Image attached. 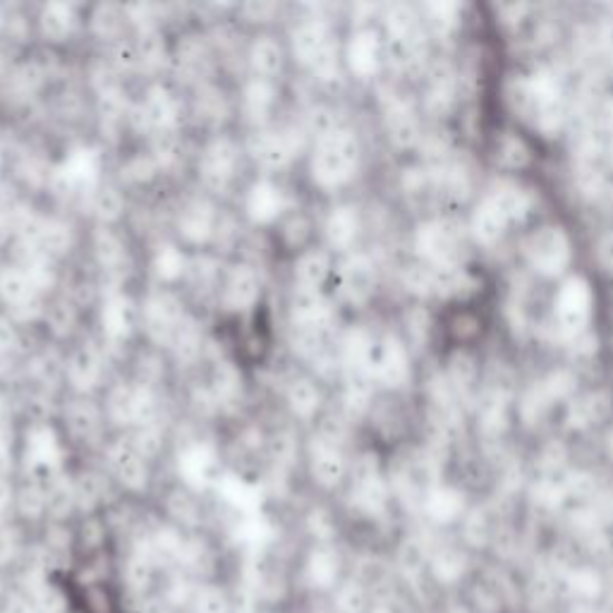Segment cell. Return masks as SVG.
<instances>
[{
	"label": "cell",
	"mask_w": 613,
	"mask_h": 613,
	"mask_svg": "<svg viewBox=\"0 0 613 613\" xmlns=\"http://www.w3.org/2000/svg\"><path fill=\"white\" fill-rule=\"evenodd\" d=\"M364 168V142L357 127L343 123L326 137L312 142L305 163H302L300 182L302 192L309 199L319 197L321 202L345 197V192L355 185Z\"/></svg>",
	"instance_id": "1"
},
{
	"label": "cell",
	"mask_w": 613,
	"mask_h": 613,
	"mask_svg": "<svg viewBox=\"0 0 613 613\" xmlns=\"http://www.w3.org/2000/svg\"><path fill=\"white\" fill-rule=\"evenodd\" d=\"M252 175L245 142L238 130L197 137L190 168V185L223 204H233Z\"/></svg>",
	"instance_id": "2"
},
{
	"label": "cell",
	"mask_w": 613,
	"mask_h": 613,
	"mask_svg": "<svg viewBox=\"0 0 613 613\" xmlns=\"http://www.w3.org/2000/svg\"><path fill=\"white\" fill-rule=\"evenodd\" d=\"M80 262L101 288H142V245L130 226L84 223Z\"/></svg>",
	"instance_id": "3"
},
{
	"label": "cell",
	"mask_w": 613,
	"mask_h": 613,
	"mask_svg": "<svg viewBox=\"0 0 613 613\" xmlns=\"http://www.w3.org/2000/svg\"><path fill=\"white\" fill-rule=\"evenodd\" d=\"M271 271L245 257L226 259L218 285L214 324L240 326L269 314Z\"/></svg>",
	"instance_id": "4"
},
{
	"label": "cell",
	"mask_w": 613,
	"mask_h": 613,
	"mask_svg": "<svg viewBox=\"0 0 613 613\" xmlns=\"http://www.w3.org/2000/svg\"><path fill=\"white\" fill-rule=\"evenodd\" d=\"M240 135L252 173L271 175V178L297 180L302 163L312 149V137L307 135L293 111L281 123L266 127V130L240 132Z\"/></svg>",
	"instance_id": "5"
},
{
	"label": "cell",
	"mask_w": 613,
	"mask_h": 613,
	"mask_svg": "<svg viewBox=\"0 0 613 613\" xmlns=\"http://www.w3.org/2000/svg\"><path fill=\"white\" fill-rule=\"evenodd\" d=\"M89 331L99 338L120 372L142 336L139 288H101V300L94 309Z\"/></svg>",
	"instance_id": "6"
},
{
	"label": "cell",
	"mask_w": 613,
	"mask_h": 613,
	"mask_svg": "<svg viewBox=\"0 0 613 613\" xmlns=\"http://www.w3.org/2000/svg\"><path fill=\"white\" fill-rule=\"evenodd\" d=\"M127 127L132 144H144L156 132L187 130V94L166 77L137 84Z\"/></svg>",
	"instance_id": "7"
},
{
	"label": "cell",
	"mask_w": 613,
	"mask_h": 613,
	"mask_svg": "<svg viewBox=\"0 0 613 613\" xmlns=\"http://www.w3.org/2000/svg\"><path fill=\"white\" fill-rule=\"evenodd\" d=\"M96 463L103 467L113 482L120 499L149 503L154 501L166 472L156 467L127 434H111L96 455Z\"/></svg>",
	"instance_id": "8"
},
{
	"label": "cell",
	"mask_w": 613,
	"mask_h": 613,
	"mask_svg": "<svg viewBox=\"0 0 613 613\" xmlns=\"http://www.w3.org/2000/svg\"><path fill=\"white\" fill-rule=\"evenodd\" d=\"M223 202L185 185L166 199V233L187 252L211 250Z\"/></svg>",
	"instance_id": "9"
},
{
	"label": "cell",
	"mask_w": 613,
	"mask_h": 613,
	"mask_svg": "<svg viewBox=\"0 0 613 613\" xmlns=\"http://www.w3.org/2000/svg\"><path fill=\"white\" fill-rule=\"evenodd\" d=\"M307 194L302 192L300 182L288 178H271V175L252 173L250 180L242 185L235 197V206L245 218L250 230L269 233L293 206L307 202Z\"/></svg>",
	"instance_id": "10"
},
{
	"label": "cell",
	"mask_w": 613,
	"mask_h": 613,
	"mask_svg": "<svg viewBox=\"0 0 613 613\" xmlns=\"http://www.w3.org/2000/svg\"><path fill=\"white\" fill-rule=\"evenodd\" d=\"M352 453H355V446L336 443L309 429L302 443L300 484L319 496L341 494L350 482Z\"/></svg>",
	"instance_id": "11"
},
{
	"label": "cell",
	"mask_w": 613,
	"mask_h": 613,
	"mask_svg": "<svg viewBox=\"0 0 613 613\" xmlns=\"http://www.w3.org/2000/svg\"><path fill=\"white\" fill-rule=\"evenodd\" d=\"M290 111H293L290 84L259 80V77H242L240 82H235L238 132L266 130L288 118Z\"/></svg>",
	"instance_id": "12"
},
{
	"label": "cell",
	"mask_w": 613,
	"mask_h": 613,
	"mask_svg": "<svg viewBox=\"0 0 613 613\" xmlns=\"http://www.w3.org/2000/svg\"><path fill=\"white\" fill-rule=\"evenodd\" d=\"M84 15H87V3H75V0L32 3L36 46L68 53V56H82Z\"/></svg>",
	"instance_id": "13"
},
{
	"label": "cell",
	"mask_w": 613,
	"mask_h": 613,
	"mask_svg": "<svg viewBox=\"0 0 613 613\" xmlns=\"http://www.w3.org/2000/svg\"><path fill=\"white\" fill-rule=\"evenodd\" d=\"M115 374L118 367L91 331L65 348V396L99 398Z\"/></svg>",
	"instance_id": "14"
},
{
	"label": "cell",
	"mask_w": 613,
	"mask_h": 613,
	"mask_svg": "<svg viewBox=\"0 0 613 613\" xmlns=\"http://www.w3.org/2000/svg\"><path fill=\"white\" fill-rule=\"evenodd\" d=\"M56 420L77 460L96 458L103 443L111 436L99 398L63 396Z\"/></svg>",
	"instance_id": "15"
},
{
	"label": "cell",
	"mask_w": 613,
	"mask_h": 613,
	"mask_svg": "<svg viewBox=\"0 0 613 613\" xmlns=\"http://www.w3.org/2000/svg\"><path fill=\"white\" fill-rule=\"evenodd\" d=\"M345 324L343 309L331 293H312L283 285L278 300V329H300L336 336Z\"/></svg>",
	"instance_id": "16"
},
{
	"label": "cell",
	"mask_w": 613,
	"mask_h": 613,
	"mask_svg": "<svg viewBox=\"0 0 613 613\" xmlns=\"http://www.w3.org/2000/svg\"><path fill=\"white\" fill-rule=\"evenodd\" d=\"M139 300H142V336H139V343L168 352L175 331L192 312L190 302H187L180 288H161V285H142Z\"/></svg>",
	"instance_id": "17"
},
{
	"label": "cell",
	"mask_w": 613,
	"mask_h": 613,
	"mask_svg": "<svg viewBox=\"0 0 613 613\" xmlns=\"http://www.w3.org/2000/svg\"><path fill=\"white\" fill-rule=\"evenodd\" d=\"M108 175L130 194L135 204H154L171 197L175 190L166 185L159 163L144 144H130L111 156Z\"/></svg>",
	"instance_id": "18"
},
{
	"label": "cell",
	"mask_w": 613,
	"mask_h": 613,
	"mask_svg": "<svg viewBox=\"0 0 613 613\" xmlns=\"http://www.w3.org/2000/svg\"><path fill=\"white\" fill-rule=\"evenodd\" d=\"M187 130L194 137L238 130L235 84L218 77V80H209L187 91Z\"/></svg>",
	"instance_id": "19"
},
{
	"label": "cell",
	"mask_w": 613,
	"mask_h": 613,
	"mask_svg": "<svg viewBox=\"0 0 613 613\" xmlns=\"http://www.w3.org/2000/svg\"><path fill=\"white\" fill-rule=\"evenodd\" d=\"M381 269L367 250H355L345 257H338L336 278H333L331 295L338 307L345 312H360L372 305L379 293Z\"/></svg>",
	"instance_id": "20"
},
{
	"label": "cell",
	"mask_w": 613,
	"mask_h": 613,
	"mask_svg": "<svg viewBox=\"0 0 613 613\" xmlns=\"http://www.w3.org/2000/svg\"><path fill=\"white\" fill-rule=\"evenodd\" d=\"M242 72L245 77H259L269 82H293V58H290L285 29L247 34L242 46Z\"/></svg>",
	"instance_id": "21"
},
{
	"label": "cell",
	"mask_w": 613,
	"mask_h": 613,
	"mask_svg": "<svg viewBox=\"0 0 613 613\" xmlns=\"http://www.w3.org/2000/svg\"><path fill=\"white\" fill-rule=\"evenodd\" d=\"M343 68L352 82L381 80L386 65V39L379 24L343 29Z\"/></svg>",
	"instance_id": "22"
},
{
	"label": "cell",
	"mask_w": 613,
	"mask_h": 613,
	"mask_svg": "<svg viewBox=\"0 0 613 613\" xmlns=\"http://www.w3.org/2000/svg\"><path fill=\"white\" fill-rule=\"evenodd\" d=\"M319 216V245L331 250L336 257L362 250L364 238V211L348 197L321 202Z\"/></svg>",
	"instance_id": "23"
},
{
	"label": "cell",
	"mask_w": 613,
	"mask_h": 613,
	"mask_svg": "<svg viewBox=\"0 0 613 613\" xmlns=\"http://www.w3.org/2000/svg\"><path fill=\"white\" fill-rule=\"evenodd\" d=\"M266 235H269L273 257H276L278 266L288 262V259H293L295 254L317 245L319 216L317 209H314L312 199L293 206V209H290Z\"/></svg>",
	"instance_id": "24"
},
{
	"label": "cell",
	"mask_w": 613,
	"mask_h": 613,
	"mask_svg": "<svg viewBox=\"0 0 613 613\" xmlns=\"http://www.w3.org/2000/svg\"><path fill=\"white\" fill-rule=\"evenodd\" d=\"M415 247L424 264L434 269H453L460 266L467 252L465 228L451 218H434L417 230Z\"/></svg>",
	"instance_id": "25"
},
{
	"label": "cell",
	"mask_w": 613,
	"mask_h": 613,
	"mask_svg": "<svg viewBox=\"0 0 613 613\" xmlns=\"http://www.w3.org/2000/svg\"><path fill=\"white\" fill-rule=\"evenodd\" d=\"M187 262H190V252L178 245L166 230L151 235L142 242V285L180 288Z\"/></svg>",
	"instance_id": "26"
},
{
	"label": "cell",
	"mask_w": 613,
	"mask_h": 613,
	"mask_svg": "<svg viewBox=\"0 0 613 613\" xmlns=\"http://www.w3.org/2000/svg\"><path fill=\"white\" fill-rule=\"evenodd\" d=\"M369 376L379 391L393 393L408 386L412 376L410 348L398 331H376Z\"/></svg>",
	"instance_id": "27"
},
{
	"label": "cell",
	"mask_w": 613,
	"mask_h": 613,
	"mask_svg": "<svg viewBox=\"0 0 613 613\" xmlns=\"http://www.w3.org/2000/svg\"><path fill=\"white\" fill-rule=\"evenodd\" d=\"M223 266L226 259L218 257L216 252H190V262H187L185 278H182V295L187 297L194 312L204 314V317L214 319L218 285H221Z\"/></svg>",
	"instance_id": "28"
},
{
	"label": "cell",
	"mask_w": 613,
	"mask_h": 613,
	"mask_svg": "<svg viewBox=\"0 0 613 613\" xmlns=\"http://www.w3.org/2000/svg\"><path fill=\"white\" fill-rule=\"evenodd\" d=\"M338 257L324 245H312L309 250L295 254L293 259L281 264L283 285L312 293H331L333 278H336Z\"/></svg>",
	"instance_id": "29"
},
{
	"label": "cell",
	"mask_w": 613,
	"mask_h": 613,
	"mask_svg": "<svg viewBox=\"0 0 613 613\" xmlns=\"http://www.w3.org/2000/svg\"><path fill=\"white\" fill-rule=\"evenodd\" d=\"M91 319L84 309L60 290L48 300L44 321H41L39 333L36 336L41 341L58 345V348H68L75 341H80L84 333L89 331Z\"/></svg>",
	"instance_id": "30"
},
{
	"label": "cell",
	"mask_w": 613,
	"mask_h": 613,
	"mask_svg": "<svg viewBox=\"0 0 613 613\" xmlns=\"http://www.w3.org/2000/svg\"><path fill=\"white\" fill-rule=\"evenodd\" d=\"M130 34V17H127L123 0L87 3V15H84V51H103V48H108Z\"/></svg>",
	"instance_id": "31"
},
{
	"label": "cell",
	"mask_w": 613,
	"mask_h": 613,
	"mask_svg": "<svg viewBox=\"0 0 613 613\" xmlns=\"http://www.w3.org/2000/svg\"><path fill=\"white\" fill-rule=\"evenodd\" d=\"M120 372L142 388L163 393V396H175V391H178V376H175V369L166 352L149 348L144 343H139L130 352Z\"/></svg>",
	"instance_id": "32"
},
{
	"label": "cell",
	"mask_w": 613,
	"mask_h": 613,
	"mask_svg": "<svg viewBox=\"0 0 613 613\" xmlns=\"http://www.w3.org/2000/svg\"><path fill=\"white\" fill-rule=\"evenodd\" d=\"M592 307H594V295L590 283L580 276L568 278V281L558 288L554 300L558 329L573 338L587 333V324H590L592 319Z\"/></svg>",
	"instance_id": "33"
},
{
	"label": "cell",
	"mask_w": 613,
	"mask_h": 613,
	"mask_svg": "<svg viewBox=\"0 0 613 613\" xmlns=\"http://www.w3.org/2000/svg\"><path fill=\"white\" fill-rule=\"evenodd\" d=\"M135 206L137 204L132 202L130 194L108 175V178L89 194L82 211V221L94 223V226H130Z\"/></svg>",
	"instance_id": "34"
},
{
	"label": "cell",
	"mask_w": 613,
	"mask_h": 613,
	"mask_svg": "<svg viewBox=\"0 0 613 613\" xmlns=\"http://www.w3.org/2000/svg\"><path fill=\"white\" fill-rule=\"evenodd\" d=\"M525 254L534 271H539L542 276H558V273L568 269L573 250H570L566 230L558 226H544L527 238Z\"/></svg>",
	"instance_id": "35"
},
{
	"label": "cell",
	"mask_w": 613,
	"mask_h": 613,
	"mask_svg": "<svg viewBox=\"0 0 613 613\" xmlns=\"http://www.w3.org/2000/svg\"><path fill=\"white\" fill-rule=\"evenodd\" d=\"M293 5L269 3V0H250V3H235L233 22L245 34L264 32V29H283L290 20Z\"/></svg>",
	"instance_id": "36"
},
{
	"label": "cell",
	"mask_w": 613,
	"mask_h": 613,
	"mask_svg": "<svg viewBox=\"0 0 613 613\" xmlns=\"http://www.w3.org/2000/svg\"><path fill=\"white\" fill-rule=\"evenodd\" d=\"M96 53H101V56L108 60V65H111L123 80L130 82L132 87H137V84L142 82V58H139L137 41L132 34Z\"/></svg>",
	"instance_id": "37"
},
{
	"label": "cell",
	"mask_w": 613,
	"mask_h": 613,
	"mask_svg": "<svg viewBox=\"0 0 613 613\" xmlns=\"http://www.w3.org/2000/svg\"><path fill=\"white\" fill-rule=\"evenodd\" d=\"M36 293L27 271L10 262L0 264V312H10Z\"/></svg>",
	"instance_id": "38"
},
{
	"label": "cell",
	"mask_w": 613,
	"mask_h": 613,
	"mask_svg": "<svg viewBox=\"0 0 613 613\" xmlns=\"http://www.w3.org/2000/svg\"><path fill=\"white\" fill-rule=\"evenodd\" d=\"M508 226H511L508 218L501 214L499 206L491 202L489 197L484 199L475 209V214H472V235H475V240L482 242V245H496V242L506 235Z\"/></svg>",
	"instance_id": "39"
},
{
	"label": "cell",
	"mask_w": 613,
	"mask_h": 613,
	"mask_svg": "<svg viewBox=\"0 0 613 613\" xmlns=\"http://www.w3.org/2000/svg\"><path fill=\"white\" fill-rule=\"evenodd\" d=\"M489 199L499 206V211L508 218V223L523 221L527 211H530V197L515 185H501L499 190L489 194Z\"/></svg>",
	"instance_id": "40"
},
{
	"label": "cell",
	"mask_w": 613,
	"mask_h": 613,
	"mask_svg": "<svg viewBox=\"0 0 613 613\" xmlns=\"http://www.w3.org/2000/svg\"><path fill=\"white\" fill-rule=\"evenodd\" d=\"M606 410H609L606 398L602 393H594V396L582 398L580 403L573 405V410H570V420H573V424H578V427H587V424L602 420Z\"/></svg>",
	"instance_id": "41"
},
{
	"label": "cell",
	"mask_w": 613,
	"mask_h": 613,
	"mask_svg": "<svg viewBox=\"0 0 613 613\" xmlns=\"http://www.w3.org/2000/svg\"><path fill=\"white\" fill-rule=\"evenodd\" d=\"M599 257H602V262L606 266H611L613 269V235L602 240V245H599Z\"/></svg>",
	"instance_id": "42"
},
{
	"label": "cell",
	"mask_w": 613,
	"mask_h": 613,
	"mask_svg": "<svg viewBox=\"0 0 613 613\" xmlns=\"http://www.w3.org/2000/svg\"><path fill=\"white\" fill-rule=\"evenodd\" d=\"M5 20H8V3H0V39L5 32Z\"/></svg>",
	"instance_id": "43"
}]
</instances>
